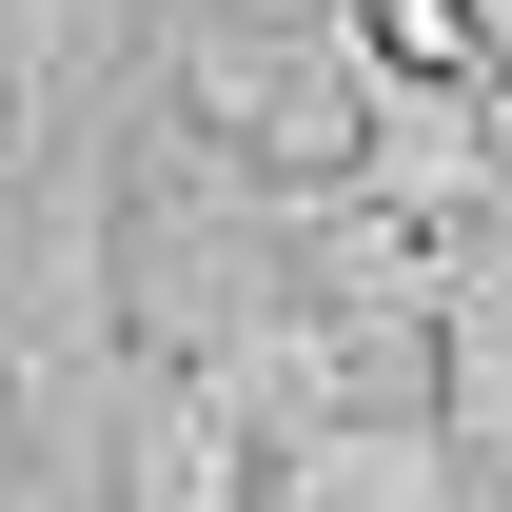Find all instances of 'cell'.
Returning a JSON list of instances; mask_svg holds the SVG:
<instances>
[{
  "mask_svg": "<svg viewBox=\"0 0 512 512\" xmlns=\"http://www.w3.org/2000/svg\"><path fill=\"white\" fill-rule=\"evenodd\" d=\"M237 99H256V158H276V178H335V158H355V79L276 60V79H237Z\"/></svg>",
  "mask_w": 512,
  "mask_h": 512,
  "instance_id": "1",
  "label": "cell"
},
{
  "mask_svg": "<svg viewBox=\"0 0 512 512\" xmlns=\"http://www.w3.org/2000/svg\"><path fill=\"white\" fill-rule=\"evenodd\" d=\"M355 40H375L394 79H434V99H453L473 60H493V40H473V0H355Z\"/></svg>",
  "mask_w": 512,
  "mask_h": 512,
  "instance_id": "2",
  "label": "cell"
},
{
  "mask_svg": "<svg viewBox=\"0 0 512 512\" xmlns=\"http://www.w3.org/2000/svg\"><path fill=\"white\" fill-rule=\"evenodd\" d=\"M158 512H217V414H178V434H158Z\"/></svg>",
  "mask_w": 512,
  "mask_h": 512,
  "instance_id": "3",
  "label": "cell"
}]
</instances>
